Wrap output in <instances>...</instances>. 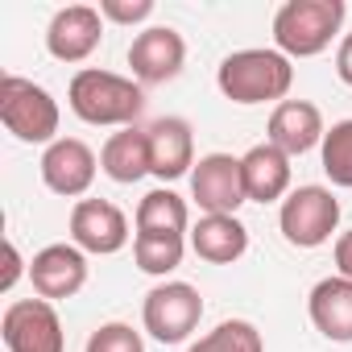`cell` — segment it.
I'll return each instance as SVG.
<instances>
[{
  "label": "cell",
  "instance_id": "8992f818",
  "mask_svg": "<svg viewBox=\"0 0 352 352\" xmlns=\"http://www.w3.org/2000/svg\"><path fill=\"white\" fill-rule=\"evenodd\" d=\"M204 319V298L191 282H162L141 302V323L157 344H183Z\"/></svg>",
  "mask_w": 352,
  "mask_h": 352
},
{
  "label": "cell",
  "instance_id": "4fadbf2b",
  "mask_svg": "<svg viewBox=\"0 0 352 352\" xmlns=\"http://www.w3.org/2000/svg\"><path fill=\"white\" fill-rule=\"evenodd\" d=\"M104 38V17L100 9L91 5H67L54 13L50 30H46V50L58 58V63H83L96 54Z\"/></svg>",
  "mask_w": 352,
  "mask_h": 352
},
{
  "label": "cell",
  "instance_id": "9c48e42d",
  "mask_svg": "<svg viewBox=\"0 0 352 352\" xmlns=\"http://www.w3.org/2000/svg\"><path fill=\"white\" fill-rule=\"evenodd\" d=\"M71 245L96 257H112L129 245V220L108 199H79L71 208Z\"/></svg>",
  "mask_w": 352,
  "mask_h": 352
},
{
  "label": "cell",
  "instance_id": "52a82bcc",
  "mask_svg": "<svg viewBox=\"0 0 352 352\" xmlns=\"http://www.w3.org/2000/svg\"><path fill=\"white\" fill-rule=\"evenodd\" d=\"M9 352H63V319L46 298H17L0 319Z\"/></svg>",
  "mask_w": 352,
  "mask_h": 352
},
{
  "label": "cell",
  "instance_id": "cb8c5ba5",
  "mask_svg": "<svg viewBox=\"0 0 352 352\" xmlns=\"http://www.w3.org/2000/svg\"><path fill=\"white\" fill-rule=\"evenodd\" d=\"M83 352H145V340L129 323H104V327H96L87 336Z\"/></svg>",
  "mask_w": 352,
  "mask_h": 352
},
{
  "label": "cell",
  "instance_id": "5b68a950",
  "mask_svg": "<svg viewBox=\"0 0 352 352\" xmlns=\"http://www.w3.org/2000/svg\"><path fill=\"white\" fill-rule=\"evenodd\" d=\"M278 228L294 249H319L340 228V199L327 187H298L282 199Z\"/></svg>",
  "mask_w": 352,
  "mask_h": 352
},
{
  "label": "cell",
  "instance_id": "9a60e30c",
  "mask_svg": "<svg viewBox=\"0 0 352 352\" xmlns=\"http://www.w3.org/2000/svg\"><path fill=\"white\" fill-rule=\"evenodd\" d=\"M323 112L307 100H282L270 112V145H278L286 157H298L315 145H323Z\"/></svg>",
  "mask_w": 352,
  "mask_h": 352
},
{
  "label": "cell",
  "instance_id": "8fae6325",
  "mask_svg": "<svg viewBox=\"0 0 352 352\" xmlns=\"http://www.w3.org/2000/svg\"><path fill=\"white\" fill-rule=\"evenodd\" d=\"M96 153L87 141L79 137H58L54 145H46L42 153V183L63 195V199H79L87 195V187L96 183Z\"/></svg>",
  "mask_w": 352,
  "mask_h": 352
},
{
  "label": "cell",
  "instance_id": "d6986e66",
  "mask_svg": "<svg viewBox=\"0 0 352 352\" xmlns=\"http://www.w3.org/2000/svg\"><path fill=\"white\" fill-rule=\"evenodd\" d=\"M100 170L112 183H137L149 174V137L145 129H120L100 149Z\"/></svg>",
  "mask_w": 352,
  "mask_h": 352
},
{
  "label": "cell",
  "instance_id": "5bb4252c",
  "mask_svg": "<svg viewBox=\"0 0 352 352\" xmlns=\"http://www.w3.org/2000/svg\"><path fill=\"white\" fill-rule=\"evenodd\" d=\"M149 137V174L162 183L183 179L195 166V133L183 116H162L145 129Z\"/></svg>",
  "mask_w": 352,
  "mask_h": 352
},
{
  "label": "cell",
  "instance_id": "7a4b0ae2",
  "mask_svg": "<svg viewBox=\"0 0 352 352\" xmlns=\"http://www.w3.org/2000/svg\"><path fill=\"white\" fill-rule=\"evenodd\" d=\"M216 83L232 104H274L286 100L294 67L282 50H236L220 63Z\"/></svg>",
  "mask_w": 352,
  "mask_h": 352
},
{
  "label": "cell",
  "instance_id": "e0dca14e",
  "mask_svg": "<svg viewBox=\"0 0 352 352\" xmlns=\"http://www.w3.org/2000/svg\"><path fill=\"white\" fill-rule=\"evenodd\" d=\"M241 174H245V195L253 204H278L290 191V157L270 141L253 145L241 157Z\"/></svg>",
  "mask_w": 352,
  "mask_h": 352
},
{
  "label": "cell",
  "instance_id": "83f0119b",
  "mask_svg": "<svg viewBox=\"0 0 352 352\" xmlns=\"http://www.w3.org/2000/svg\"><path fill=\"white\" fill-rule=\"evenodd\" d=\"M336 75L352 87V34H344V42H340V50H336Z\"/></svg>",
  "mask_w": 352,
  "mask_h": 352
},
{
  "label": "cell",
  "instance_id": "ac0fdd59",
  "mask_svg": "<svg viewBox=\"0 0 352 352\" xmlns=\"http://www.w3.org/2000/svg\"><path fill=\"white\" fill-rule=\"evenodd\" d=\"M191 249H195V257H204L212 265H232L249 249V228L236 216H204L191 228Z\"/></svg>",
  "mask_w": 352,
  "mask_h": 352
},
{
  "label": "cell",
  "instance_id": "7402d4cb",
  "mask_svg": "<svg viewBox=\"0 0 352 352\" xmlns=\"http://www.w3.org/2000/svg\"><path fill=\"white\" fill-rule=\"evenodd\" d=\"M187 352H265V340L249 319H224L216 331L195 340Z\"/></svg>",
  "mask_w": 352,
  "mask_h": 352
},
{
  "label": "cell",
  "instance_id": "6da1fadb",
  "mask_svg": "<svg viewBox=\"0 0 352 352\" xmlns=\"http://www.w3.org/2000/svg\"><path fill=\"white\" fill-rule=\"evenodd\" d=\"M67 100H71V112L79 120L108 124V129H133V120L145 108L141 83H133L124 75H112V71H100V67H83L71 79Z\"/></svg>",
  "mask_w": 352,
  "mask_h": 352
},
{
  "label": "cell",
  "instance_id": "2e32d148",
  "mask_svg": "<svg viewBox=\"0 0 352 352\" xmlns=\"http://www.w3.org/2000/svg\"><path fill=\"white\" fill-rule=\"evenodd\" d=\"M311 323L319 336L336 340V344H352V278H323L315 282L311 298H307Z\"/></svg>",
  "mask_w": 352,
  "mask_h": 352
},
{
  "label": "cell",
  "instance_id": "484cf974",
  "mask_svg": "<svg viewBox=\"0 0 352 352\" xmlns=\"http://www.w3.org/2000/svg\"><path fill=\"white\" fill-rule=\"evenodd\" d=\"M5 261H9V265H5V278H0V290L9 294V290L17 286V278H21V274H30V270H25V261H21V253H17V245H13V241L5 245Z\"/></svg>",
  "mask_w": 352,
  "mask_h": 352
},
{
  "label": "cell",
  "instance_id": "44dd1931",
  "mask_svg": "<svg viewBox=\"0 0 352 352\" xmlns=\"http://www.w3.org/2000/svg\"><path fill=\"white\" fill-rule=\"evenodd\" d=\"M183 253H187L183 236H133V261H137V270H145L153 278L174 274L183 265Z\"/></svg>",
  "mask_w": 352,
  "mask_h": 352
},
{
  "label": "cell",
  "instance_id": "d4e9b609",
  "mask_svg": "<svg viewBox=\"0 0 352 352\" xmlns=\"http://www.w3.org/2000/svg\"><path fill=\"white\" fill-rule=\"evenodd\" d=\"M100 17L116 25H137L153 17V0H100Z\"/></svg>",
  "mask_w": 352,
  "mask_h": 352
},
{
  "label": "cell",
  "instance_id": "ba28073f",
  "mask_svg": "<svg viewBox=\"0 0 352 352\" xmlns=\"http://www.w3.org/2000/svg\"><path fill=\"white\" fill-rule=\"evenodd\" d=\"M191 199L204 208V216H236V208L249 204L241 157H232V153L199 157L191 170Z\"/></svg>",
  "mask_w": 352,
  "mask_h": 352
},
{
  "label": "cell",
  "instance_id": "4316f807",
  "mask_svg": "<svg viewBox=\"0 0 352 352\" xmlns=\"http://www.w3.org/2000/svg\"><path fill=\"white\" fill-rule=\"evenodd\" d=\"M336 270L340 278H352V228L336 236Z\"/></svg>",
  "mask_w": 352,
  "mask_h": 352
},
{
  "label": "cell",
  "instance_id": "30bf717a",
  "mask_svg": "<svg viewBox=\"0 0 352 352\" xmlns=\"http://www.w3.org/2000/svg\"><path fill=\"white\" fill-rule=\"evenodd\" d=\"M187 63V42L170 25H149L129 46V67L137 83H170Z\"/></svg>",
  "mask_w": 352,
  "mask_h": 352
},
{
  "label": "cell",
  "instance_id": "603a6c76",
  "mask_svg": "<svg viewBox=\"0 0 352 352\" xmlns=\"http://www.w3.org/2000/svg\"><path fill=\"white\" fill-rule=\"evenodd\" d=\"M323 174L336 183V187H352V120H340L327 129L323 145Z\"/></svg>",
  "mask_w": 352,
  "mask_h": 352
},
{
  "label": "cell",
  "instance_id": "277c9868",
  "mask_svg": "<svg viewBox=\"0 0 352 352\" xmlns=\"http://www.w3.org/2000/svg\"><path fill=\"white\" fill-rule=\"evenodd\" d=\"M0 124L25 145H54L58 137V100L21 75L0 79Z\"/></svg>",
  "mask_w": 352,
  "mask_h": 352
},
{
  "label": "cell",
  "instance_id": "7c38bea8",
  "mask_svg": "<svg viewBox=\"0 0 352 352\" xmlns=\"http://www.w3.org/2000/svg\"><path fill=\"white\" fill-rule=\"evenodd\" d=\"M30 282L34 294L54 302V298H75L87 282V257L79 245H46L30 261Z\"/></svg>",
  "mask_w": 352,
  "mask_h": 352
},
{
  "label": "cell",
  "instance_id": "3957f363",
  "mask_svg": "<svg viewBox=\"0 0 352 352\" xmlns=\"http://www.w3.org/2000/svg\"><path fill=\"white\" fill-rule=\"evenodd\" d=\"M344 0H286L274 13V42L286 58H315L344 25Z\"/></svg>",
  "mask_w": 352,
  "mask_h": 352
},
{
  "label": "cell",
  "instance_id": "ffe728a7",
  "mask_svg": "<svg viewBox=\"0 0 352 352\" xmlns=\"http://www.w3.org/2000/svg\"><path fill=\"white\" fill-rule=\"evenodd\" d=\"M187 224H191L187 204L174 191H166V187L149 191L137 204V236H183Z\"/></svg>",
  "mask_w": 352,
  "mask_h": 352
}]
</instances>
